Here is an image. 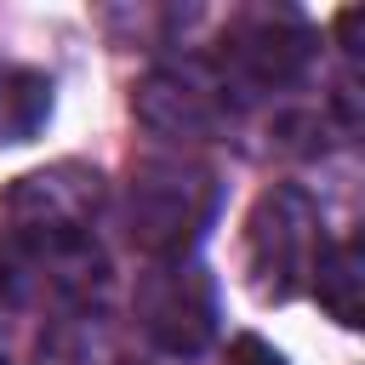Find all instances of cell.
Segmentation results:
<instances>
[{
    "instance_id": "5b68a950",
    "label": "cell",
    "mask_w": 365,
    "mask_h": 365,
    "mask_svg": "<svg viewBox=\"0 0 365 365\" xmlns=\"http://www.w3.org/2000/svg\"><path fill=\"white\" fill-rule=\"evenodd\" d=\"M222 108H228V97L205 74H154L137 91V114L165 137H200V131H211V120Z\"/></svg>"
},
{
    "instance_id": "277c9868",
    "label": "cell",
    "mask_w": 365,
    "mask_h": 365,
    "mask_svg": "<svg viewBox=\"0 0 365 365\" xmlns=\"http://www.w3.org/2000/svg\"><path fill=\"white\" fill-rule=\"evenodd\" d=\"M137 325L165 354H200L217 336V285L194 257H160L137 279Z\"/></svg>"
},
{
    "instance_id": "7a4b0ae2",
    "label": "cell",
    "mask_w": 365,
    "mask_h": 365,
    "mask_svg": "<svg viewBox=\"0 0 365 365\" xmlns=\"http://www.w3.org/2000/svg\"><path fill=\"white\" fill-rule=\"evenodd\" d=\"M325 240H319V211L302 188L279 182L268 188L251 217H245V274L257 285L262 302H285L302 291V279L314 274Z\"/></svg>"
},
{
    "instance_id": "52a82bcc",
    "label": "cell",
    "mask_w": 365,
    "mask_h": 365,
    "mask_svg": "<svg viewBox=\"0 0 365 365\" xmlns=\"http://www.w3.org/2000/svg\"><path fill=\"white\" fill-rule=\"evenodd\" d=\"M314 297L336 325H359V245L336 240L314 262Z\"/></svg>"
},
{
    "instance_id": "8992f818",
    "label": "cell",
    "mask_w": 365,
    "mask_h": 365,
    "mask_svg": "<svg viewBox=\"0 0 365 365\" xmlns=\"http://www.w3.org/2000/svg\"><path fill=\"white\" fill-rule=\"evenodd\" d=\"M51 114V80L34 68H0V143H23Z\"/></svg>"
},
{
    "instance_id": "6da1fadb",
    "label": "cell",
    "mask_w": 365,
    "mask_h": 365,
    "mask_svg": "<svg viewBox=\"0 0 365 365\" xmlns=\"http://www.w3.org/2000/svg\"><path fill=\"white\" fill-rule=\"evenodd\" d=\"M217 211V182L194 160H143L125 188V228L160 262L182 257Z\"/></svg>"
},
{
    "instance_id": "ba28073f",
    "label": "cell",
    "mask_w": 365,
    "mask_h": 365,
    "mask_svg": "<svg viewBox=\"0 0 365 365\" xmlns=\"http://www.w3.org/2000/svg\"><path fill=\"white\" fill-rule=\"evenodd\" d=\"M228 365H285V359H279L262 336H240V342L228 348Z\"/></svg>"
},
{
    "instance_id": "3957f363",
    "label": "cell",
    "mask_w": 365,
    "mask_h": 365,
    "mask_svg": "<svg viewBox=\"0 0 365 365\" xmlns=\"http://www.w3.org/2000/svg\"><path fill=\"white\" fill-rule=\"evenodd\" d=\"M314 57V34L297 11H240L222 34V68H217V86L222 97L240 91V97H257V91H274V86H291L302 80Z\"/></svg>"
}]
</instances>
